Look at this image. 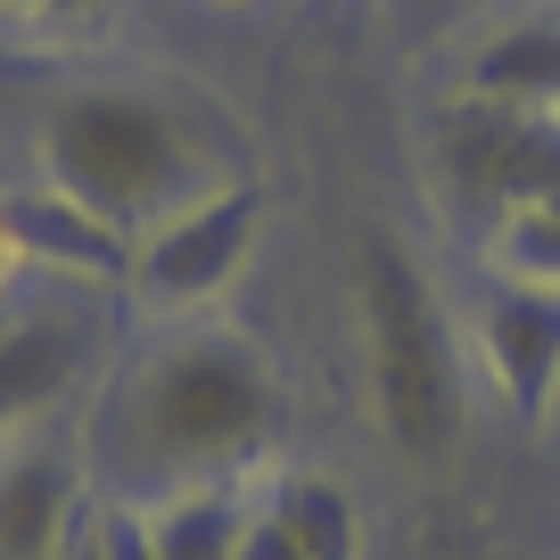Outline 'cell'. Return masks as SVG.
I'll list each match as a JSON object with an SVG mask.
<instances>
[{"mask_svg":"<svg viewBox=\"0 0 560 560\" xmlns=\"http://www.w3.org/2000/svg\"><path fill=\"white\" fill-rule=\"evenodd\" d=\"M280 371L247 330L198 322L149 347L91 420V470L116 478L124 503H165L182 487L256 478L280 438Z\"/></svg>","mask_w":560,"mask_h":560,"instance_id":"obj_1","label":"cell"},{"mask_svg":"<svg viewBox=\"0 0 560 560\" xmlns=\"http://www.w3.org/2000/svg\"><path fill=\"white\" fill-rule=\"evenodd\" d=\"M42 165H50V190L83 198L91 214H107L132 240L231 182L214 132L174 91H149V83L67 91L42 124Z\"/></svg>","mask_w":560,"mask_h":560,"instance_id":"obj_2","label":"cell"},{"mask_svg":"<svg viewBox=\"0 0 560 560\" xmlns=\"http://www.w3.org/2000/svg\"><path fill=\"white\" fill-rule=\"evenodd\" d=\"M354 338L380 438L412 462H438L462 438V338L412 247L387 231H363L354 247Z\"/></svg>","mask_w":560,"mask_h":560,"instance_id":"obj_3","label":"cell"},{"mask_svg":"<svg viewBox=\"0 0 560 560\" xmlns=\"http://www.w3.org/2000/svg\"><path fill=\"white\" fill-rule=\"evenodd\" d=\"M438 182L478 214H511L560 198V107L470 100L438 124Z\"/></svg>","mask_w":560,"mask_h":560,"instance_id":"obj_4","label":"cell"},{"mask_svg":"<svg viewBox=\"0 0 560 560\" xmlns=\"http://www.w3.org/2000/svg\"><path fill=\"white\" fill-rule=\"evenodd\" d=\"M256 231H264V190L247 174H231L223 190L190 198L182 214H165L158 231L132 240V289L158 314H198V305H214L247 272Z\"/></svg>","mask_w":560,"mask_h":560,"instance_id":"obj_5","label":"cell"},{"mask_svg":"<svg viewBox=\"0 0 560 560\" xmlns=\"http://www.w3.org/2000/svg\"><path fill=\"white\" fill-rule=\"evenodd\" d=\"M470 347L487 363L503 412H520L536 429L560 396V289L552 280H503L494 272V289L470 314Z\"/></svg>","mask_w":560,"mask_h":560,"instance_id":"obj_6","label":"cell"},{"mask_svg":"<svg viewBox=\"0 0 560 560\" xmlns=\"http://www.w3.org/2000/svg\"><path fill=\"white\" fill-rule=\"evenodd\" d=\"M83 470L91 462L58 438L0 445V560H67L83 536Z\"/></svg>","mask_w":560,"mask_h":560,"instance_id":"obj_7","label":"cell"},{"mask_svg":"<svg viewBox=\"0 0 560 560\" xmlns=\"http://www.w3.org/2000/svg\"><path fill=\"white\" fill-rule=\"evenodd\" d=\"M0 264L132 289V231H116L107 214H91L67 190H0Z\"/></svg>","mask_w":560,"mask_h":560,"instance_id":"obj_8","label":"cell"},{"mask_svg":"<svg viewBox=\"0 0 560 560\" xmlns=\"http://www.w3.org/2000/svg\"><path fill=\"white\" fill-rule=\"evenodd\" d=\"M240 560H363V511L322 470H272L256 478Z\"/></svg>","mask_w":560,"mask_h":560,"instance_id":"obj_9","label":"cell"},{"mask_svg":"<svg viewBox=\"0 0 560 560\" xmlns=\"http://www.w3.org/2000/svg\"><path fill=\"white\" fill-rule=\"evenodd\" d=\"M247 503H256V478H231V487H182L165 503H149V552L158 560H240L247 544Z\"/></svg>","mask_w":560,"mask_h":560,"instance_id":"obj_10","label":"cell"},{"mask_svg":"<svg viewBox=\"0 0 560 560\" xmlns=\"http://www.w3.org/2000/svg\"><path fill=\"white\" fill-rule=\"evenodd\" d=\"M470 100L560 107V25H511L470 58Z\"/></svg>","mask_w":560,"mask_h":560,"instance_id":"obj_11","label":"cell"},{"mask_svg":"<svg viewBox=\"0 0 560 560\" xmlns=\"http://www.w3.org/2000/svg\"><path fill=\"white\" fill-rule=\"evenodd\" d=\"M74 371V338L58 322H9L0 330V429L25 420L34 404H50Z\"/></svg>","mask_w":560,"mask_h":560,"instance_id":"obj_12","label":"cell"},{"mask_svg":"<svg viewBox=\"0 0 560 560\" xmlns=\"http://www.w3.org/2000/svg\"><path fill=\"white\" fill-rule=\"evenodd\" d=\"M91 544H100V560H158L149 552V520H140V503H116L91 520Z\"/></svg>","mask_w":560,"mask_h":560,"instance_id":"obj_13","label":"cell"},{"mask_svg":"<svg viewBox=\"0 0 560 560\" xmlns=\"http://www.w3.org/2000/svg\"><path fill=\"white\" fill-rule=\"evenodd\" d=\"M18 25H91L107 9V0H0Z\"/></svg>","mask_w":560,"mask_h":560,"instance_id":"obj_14","label":"cell"},{"mask_svg":"<svg viewBox=\"0 0 560 560\" xmlns=\"http://www.w3.org/2000/svg\"><path fill=\"white\" fill-rule=\"evenodd\" d=\"M67 560H100V544H91V527H83V536H74V552Z\"/></svg>","mask_w":560,"mask_h":560,"instance_id":"obj_15","label":"cell"},{"mask_svg":"<svg viewBox=\"0 0 560 560\" xmlns=\"http://www.w3.org/2000/svg\"><path fill=\"white\" fill-rule=\"evenodd\" d=\"M9 67H25V58H18V50H0V74H9Z\"/></svg>","mask_w":560,"mask_h":560,"instance_id":"obj_16","label":"cell"},{"mask_svg":"<svg viewBox=\"0 0 560 560\" xmlns=\"http://www.w3.org/2000/svg\"><path fill=\"white\" fill-rule=\"evenodd\" d=\"M0 330H9V314H0Z\"/></svg>","mask_w":560,"mask_h":560,"instance_id":"obj_17","label":"cell"}]
</instances>
